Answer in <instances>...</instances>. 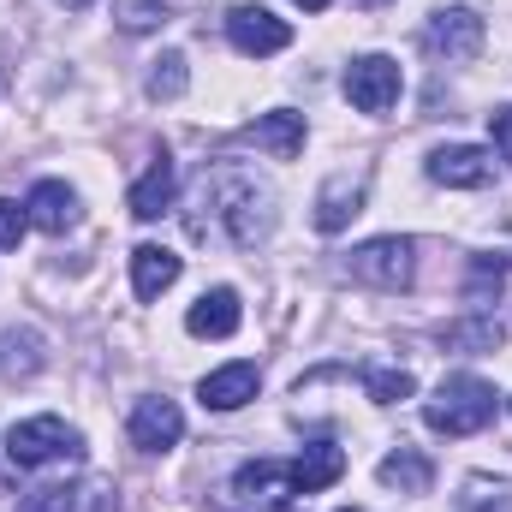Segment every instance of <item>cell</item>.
Masks as SVG:
<instances>
[{
	"mask_svg": "<svg viewBox=\"0 0 512 512\" xmlns=\"http://www.w3.org/2000/svg\"><path fill=\"white\" fill-rule=\"evenodd\" d=\"M209 197H215V215L227 221V239H233L239 251H251V245L268 239V227H274V191H268V185H256L251 173L227 167V173H215Z\"/></svg>",
	"mask_w": 512,
	"mask_h": 512,
	"instance_id": "1",
	"label": "cell"
},
{
	"mask_svg": "<svg viewBox=\"0 0 512 512\" xmlns=\"http://www.w3.org/2000/svg\"><path fill=\"white\" fill-rule=\"evenodd\" d=\"M495 405H501V393L483 382V376H447V382L435 387V399H423V423L435 435L459 441V435L489 429L495 423Z\"/></svg>",
	"mask_w": 512,
	"mask_h": 512,
	"instance_id": "2",
	"label": "cell"
},
{
	"mask_svg": "<svg viewBox=\"0 0 512 512\" xmlns=\"http://www.w3.org/2000/svg\"><path fill=\"white\" fill-rule=\"evenodd\" d=\"M6 459L18 471H42V465H60V459H84V435L60 417H24L6 429Z\"/></svg>",
	"mask_w": 512,
	"mask_h": 512,
	"instance_id": "3",
	"label": "cell"
},
{
	"mask_svg": "<svg viewBox=\"0 0 512 512\" xmlns=\"http://www.w3.org/2000/svg\"><path fill=\"white\" fill-rule=\"evenodd\" d=\"M346 274L376 286V292H405L417 280V245L411 239H370L346 256Z\"/></svg>",
	"mask_w": 512,
	"mask_h": 512,
	"instance_id": "4",
	"label": "cell"
},
{
	"mask_svg": "<svg viewBox=\"0 0 512 512\" xmlns=\"http://www.w3.org/2000/svg\"><path fill=\"white\" fill-rule=\"evenodd\" d=\"M399 84H405L399 60H387V54H364V60L346 66V102L358 114H387L399 102Z\"/></svg>",
	"mask_w": 512,
	"mask_h": 512,
	"instance_id": "5",
	"label": "cell"
},
{
	"mask_svg": "<svg viewBox=\"0 0 512 512\" xmlns=\"http://www.w3.org/2000/svg\"><path fill=\"white\" fill-rule=\"evenodd\" d=\"M227 42H233L239 54H251V60H268V54H280V48L292 42V24L274 18L268 6H233V12H227Z\"/></svg>",
	"mask_w": 512,
	"mask_h": 512,
	"instance_id": "6",
	"label": "cell"
},
{
	"mask_svg": "<svg viewBox=\"0 0 512 512\" xmlns=\"http://www.w3.org/2000/svg\"><path fill=\"white\" fill-rule=\"evenodd\" d=\"M483 18L471 12V6H447V12H435L429 18V54H441V60H477L483 54Z\"/></svg>",
	"mask_w": 512,
	"mask_h": 512,
	"instance_id": "7",
	"label": "cell"
},
{
	"mask_svg": "<svg viewBox=\"0 0 512 512\" xmlns=\"http://www.w3.org/2000/svg\"><path fill=\"white\" fill-rule=\"evenodd\" d=\"M429 179H435V185H453V191H483V185L495 179V161H489V149H477V143H441V149L429 155Z\"/></svg>",
	"mask_w": 512,
	"mask_h": 512,
	"instance_id": "8",
	"label": "cell"
},
{
	"mask_svg": "<svg viewBox=\"0 0 512 512\" xmlns=\"http://www.w3.org/2000/svg\"><path fill=\"white\" fill-rule=\"evenodd\" d=\"M126 429H131V447H137V453H167V447H179V435H185V411H179L173 399H137Z\"/></svg>",
	"mask_w": 512,
	"mask_h": 512,
	"instance_id": "9",
	"label": "cell"
},
{
	"mask_svg": "<svg viewBox=\"0 0 512 512\" xmlns=\"http://www.w3.org/2000/svg\"><path fill=\"white\" fill-rule=\"evenodd\" d=\"M233 489H239V501H245V507L280 512L292 495H298V477H292V465H280V459H256V465H239Z\"/></svg>",
	"mask_w": 512,
	"mask_h": 512,
	"instance_id": "10",
	"label": "cell"
},
{
	"mask_svg": "<svg viewBox=\"0 0 512 512\" xmlns=\"http://www.w3.org/2000/svg\"><path fill=\"white\" fill-rule=\"evenodd\" d=\"M256 382H262V370L239 358V364L209 370V376L197 382V399H203L209 411H239V405H251V399H256Z\"/></svg>",
	"mask_w": 512,
	"mask_h": 512,
	"instance_id": "11",
	"label": "cell"
},
{
	"mask_svg": "<svg viewBox=\"0 0 512 512\" xmlns=\"http://www.w3.org/2000/svg\"><path fill=\"white\" fill-rule=\"evenodd\" d=\"M24 215H30V227H42V233H72L78 227V197H72V185H60V179H42V185H30V197H24Z\"/></svg>",
	"mask_w": 512,
	"mask_h": 512,
	"instance_id": "12",
	"label": "cell"
},
{
	"mask_svg": "<svg viewBox=\"0 0 512 512\" xmlns=\"http://www.w3.org/2000/svg\"><path fill=\"white\" fill-rule=\"evenodd\" d=\"M239 322H245V310H239V292H233V286L203 292V298L191 304V316H185V328H191L197 340H233Z\"/></svg>",
	"mask_w": 512,
	"mask_h": 512,
	"instance_id": "13",
	"label": "cell"
},
{
	"mask_svg": "<svg viewBox=\"0 0 512 512\" xmlns=\"http://www.w3.org/2000/svg\"><path fill=\"white\" fill-rule=\"evenodd\" d=\"M352 215H364V179L334 173L316 191V233H340V227H352Z\"/></svg>",
	"mask_w": 512,
	"mask_h": 512,
	"instance_id": "14",
	"label": "cell"
},
{
	"mask_svg": "<svg viewBox=\"0 0 512 512\" xmlns=\"http://www.w3.org/2000/svg\"><path fill=\"white\" fill-rule=\"evenodd\" d=\"M173 197H179V173H173V161L161 155V161H149V173L131 185L126 209L137 215V221H161V215L173 209Z\"/></svg>",
	"mask_w": 512,
	"mask_h": 512,
	"instance_id": "15",
	"label": "cell"
},
{
	"mask_svg": "<svg viewBox=\"0 0 512 512\" xmlns=\"http://www.w3.org/2000/svg\"><path fill=\"white\" fill-rule=\"evenodd\" d=\"M24 512H114L108 483H60V489H36Z\"/></svg>",
	"mask_w": 512,
	"mask_h": 512,
	"instance_id": "16",
	"label": "cell"
},
{
	"mask_svg": "<svg viewBox=\"0 0 512 512\" xmlns=\"http://www.w3.org/2000/svg\"><path fill=\"white\" fill-rule=\"evenodd\" d=\"M292 477H298V495H322L346 477V453L334 441H310L298 459H292Z\"/></svg>",
	"mask_w": 512,
	"mask_h": 512,
	"instance_id": "17",
	"label": "cell"
},
{
	"mask_svg": "<svg viewBox=\"0 0 512 512\" xmlns=\"http://www.w3.org/2000/svg\"><path fill=\"white\" fill-rule=\"evenodd\" d=\"M179 268H185V262L167 251V245H137V251H131V286H137V298H143V304L161 298V292L179 280Z\"/></svg>",
	"mask_w": 512,
	"mask_h": 512,
	"instance_id": "18",
	"label": "cell"
},
{
	"mask_svg": "<svg viewBox=\"0 0 512 512\" xmlns=\"http://www.w3.org/2000/svg\"><path fill=\"white\" fill-rule=\"evenodd\" d=\"M245 143H256V149H268L274 161H292L298 149H304V114H262V120H251L245 126Z\"/></svg>",
	"mask_w": 512,
	"mask_h": 512,
	"instance_id": "19",
	"label": "cell"
},
{
	"mask_svg": "<svg viewBox=\"0 0 512 512\" xmlns=\"http://www.w3.org/2000/svg\"><path fill=\"white\" fill-rule=\"evenodd\" d=\"M376 477H382L387 489H399V495H429L435 465H429L417 447H399V453H387L382 465H376Z\"/></svg>",
	"mask_w": 512,
	"mask_h": 512,
	"instance_id": "20",
	"label": "cell"
},
{
	"mask_svg": "<svg viewBox=\"0 0 512 512\" xmlns=\"http://www.w3.org/2000/svg\"><path fill=\"white\" fill-rule=\"evenodd\" d=\"M453 512H512V483L507 477H465Z\"/></svg>",
	"mask_w": 512,
	"mask_h": 512,
	"instance_id": "21",
	"label": "cell"
},
{
	"mask_svg": "<svg viewBox=\"0 0 512 512\" xmlns=\"http://www.w3.org/2000/svg\"><path fill=\"white\" fill-rule=\"evenodd\" d=\"M501 340H507V328H501L495 316H477V322H453V328L441 334V346H453V352H459V346H471V352H495Z\"/></svg>",
	"mask_w": 512,
	"mask_h": 512,
	"instance_id": "22",
	"label": "cell"
},
{
	"mask_svg": "<svg viewBox=\"0 0 512 512\" xmlns=\"http://www.w3.org/2000/svg\"><path fill=\"white\" fill-rule=\"evenodd\" d=\"M507 256H477L471 262V286H465V298H471V310H483L489 298H501V280H507Z\"/></svg>",
	"mask_w": 512,
	"mask_h": 512,
	"instance_id": "23",
	"label": "cell"
},
{
	"mask_svg": "<svg viewBox=\"0 0 512 512\" xmlns=\"http://www.w3.org/2000/svg\"><path fill=\"white\" fill-rule=\"evenodd\" d=\"M185 84H191L185 54H161V60H155V72H149V96H155V102H179V96H185Z\"/></svg>",
	"mask_w": 512,
	"mask_h": 512,
	"instance_id": "24",
	"label": "cell"
},
{
	"mask_svg": "<svg viewBox=\"0 0 512 512\" xmlns=\"http://www.w3.org/2000/svg\"><path fill=\"white\" fill-rule=\"evenodd\" d=\"M364 393H370L376 405H399V399L417 393V376H411V370H364Z\"/></svg>",
	"mask_w": 512,
	"mask_h": 512,
	"instance_id": "25",
	"label": "cell"
},
{
	"mask_svg": "<svg viewBox=\"0 0 512 512\" xmlns=\"http://www.w3.org/2000/svg\"><path fill=\"white\" fill-rule=\"evenodd\" d=\"M114 18H120V30H155V24H167V6L161 0H114Z\"/></svg>",
	"mask_w": 512,
	"mask_h": 512,
	"instance_id": "26",
	"label": "cell"
},
{
	"mask_svg": "<svg viewBox=\"0 0 512 512\" xmlns=\"http://www.w3.org/2000/svg\"><path fill=\"white\" fill-rule=\"evenodd\" d=\"M24 227H30V215H24V209H18L12 197H0V251H18Z\"/></svg>",
	"mask_w": 512,
	"mask_h": 512,
	"instance_id": "27",
	"label": "cell"
},
{
	"mask_svg": "<svg viewBox=\"0 0 512 512\" xmlns=\"http://www.w3.org/2000/svg\"><path fill=\"white\" fill-rule=\"evenodd\" d=\"M489 131H495V149L512 161V108H495V114H489Z\"/></svg>",
	"mask_w": 512,
	"mask_h": 512,
	"instance_id": "28",
	"label": "cell"
},
{
	"mask_svg": "<svg viewBox=\"0 0 512 512\" xmlns=\"http://www.w3.org/2000/svg\"><path fill=\"white\" fill-rule=\"evenodd\" d=\"M298 6H304V12H322V6H328V0H298Z\"/></svg>",
	"mask_w": 512,
	"mask_h": 512,
	"instance_id": "29",
	"label": "cell"
},
{
	"mask_svg": "<svg viewBox=\"0 0 512 512\" xmlns=\"http://www.w3.org/2000/svg\"><path fill=\"white\" fill-rule=\"evenodd\" d=\"M60 6H72V12H78V6H90V0H60Z\"/></svg>",
	"mask_w": 512,
	"mask_h": 512,
	"instance_id": "30",
	"label": "cell"
},
{
	"mask_svg": "<svg viewBox=\"0 0 512 512\" xmlns=\"http://www.w3.org/2000/svg\"><path fill=\"white\" fill-rule=\"evenodd\" d=\"M364 6H382V0H364Z\"/></svg>",
	"mask_w": 512,
	"mask_h": 512,
	"instance_id": "31",
	"label": "cell"
},
{
	"mask_svg": "<svg viewBox=\"0 0 512 512\" xmlns=\"http://www.w3.org/2000/svg\"><path fill=\"white\" fill-rule=\"evenodd\" d=\"M340 512H352V507H340Z\"/></svg>",
	"mask_w": 512,
	"mask_h": 512,
	"instance_id": "32",
	"label": "cell"
}]
</instances>
